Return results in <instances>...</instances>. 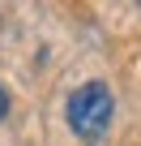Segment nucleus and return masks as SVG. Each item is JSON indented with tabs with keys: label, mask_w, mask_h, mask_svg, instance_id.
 <instances>
[{
	"label": "nucleus",
	"mask_w": 141,
	"mask_h": 146,
	"mask_svg": "<svg viewBox=\"0 0 141 146\" xmlns=\"http://www.w3.org/2000/svg\"><path fill=\"white\" fill-rule=\"evenodd\" d=\"M111 120H115V95H111V86L103 78H90V82L68 90V99H64V125L73 129L77 142H86V146L103 142L107 129H111Z\"/></svg>",
	"instance_id": "nucleus-1"
},
{
	"label": "nucleus",
	"mask_w": 141,
	"mask_h": 146,
	"mask_svg": "<svg viewBox=\"0 0 141 146\" xmlns=\"http://www.w3.org/2000/svg\"><path fill=\"white\" fill-rule=\"evenodd\" d=\"M9 120V90H5V82H0V125Z\"/></svg>",
	"instance_id": "nucleus-2"
}]
</instances>
